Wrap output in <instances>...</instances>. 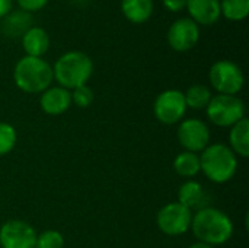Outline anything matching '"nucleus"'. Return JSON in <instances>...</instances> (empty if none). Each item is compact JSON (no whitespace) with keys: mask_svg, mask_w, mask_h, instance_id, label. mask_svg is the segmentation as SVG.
Segmentation results:
<instances>
[{"mask_svg":"<svg viewBox=\"0 0 249 248\" xmlns=\"http://www.w3.org/2000/svg\"><path fill=\"white\" fill-rule=\"evenodd\" d=\"M18 134L12 124L0 121V156L10 153L16 146Z\"/></svg>","mask_w":249,"mask_h":248,"instance_id":"22","label":"nucleus"},{"mask_svg":"<svg viewBox=\"0 0 249 248\" xmlns=\"http://www.w3.org/2000/svg\"><path fill=\"white\" fill-rule=\"evenodd\" d=\"M185 7L197 25H213L220 18V0H187Z\"/></svg>","mask_w":249,"mask_h":248,"instance_id":"13","label":"nucleus"},{"mask_svg":"<svg viewBox=\"0 0 249 248\" xmlns=\"http://www.w3.org/2000/svg\"><path fill=\"white\" fill-rule=\"evenodd\" d=\"M50 44V35L41 26H31L22 35V47L29 57H42L48 51Z\"/></svg>","mask_w":249,"mask_h":248,"instance_id":"14","label":"nucleus"},{"mask_svg":"<svg viewBox=\"0 0 249 248\" xmlns=\"http://www.w3.org/2000/svg\"><path fill=\"white\" fill-rule=\"evenodd\" d=\"M1 31L7 37H22L32 26V16L28 12H10L1 19Z\"/></svg>","mask_w":249,"mask_h":248,"instance_id":"15","label":"nucleus"},{"mask_svg":"<svg viewBox=\"0 0 249 248\" xmlns=\"http://www.w3.org/2000/svg\"><path fill=\"white\" fill-rule=\"evenodd\" d=\"M209 79L214 91L220 95H236L242 91L245 83L242 69L231 60L216 61L210 67Z\"/></svg>","mask_w":249,"mask_h":248,"instance_id":"6","label":"nucleus"},{"mask_svg":"<svg viewBox=\"0 0 249 248\" xmlns=\"http://www.w3.org/2000/svg\"><path fill=\"white\" fill-rule=\"evenodd\" d=\"M124 16L133 23H144L153 13V0H121Z\"/></svg>","mask_w":249,"mask_h":248,"instance_id":"17","label":"nucleus"},{"mask_svg":"<svg viewBox=\"0 0 249 248\" xmlns=\"http://www.w3.org/2000/svg\"><path fill=\"white\" fill-rule=\"evenodd\" d=\"M20 10L23 12H36V10H41L42 7H45V4L48 3V0H16Z\"/></svg>","mask_w":249,"mask_h":248,"instance_id":"25","label":"nucleus"},{"mask_svg":"<svg viewBox=\"0 0 249 248\" xmlns=\"http://www.w3.org/2000/svg\"><path fill=\"white\" fill-rule=\"evenodd\" d=\"M212 96H213L212 91L206 85H200V83L190 86L184 94L187 108H193V110H206Z\"/></svg>","mask_w":249,"mask_h":248,"instance_id":"20","label":"nucleus"},{"mask_svg":"<svg viewBox=\"0 0 249 248\" xmlns=\"http://www.w3.org/2000/svg\"><path fill=\"white\" fill-rule=\"evenodd\" d=\"M36 231L32 225L20 219H12L0 228L1 248H35Z\"/></svg>","mask_w":249,"mask_h":248,"instance_id":"10","label":"nucleus"},{"mask_svg":"<svg viewBox=\"0 0 249 248\" xmlns=\"http://www.w3.org/2000/svg\"><path fill=\"white\" fill-rule=\"evenodd\" d=\"M13 1L12 0H0V19H3L7 13L12 12Z\"/></svg>","mask_w":249,"mask_h":248,"instance_id":"27","label":"nucleus"},{"mask_svg":"<svg viewBox=\"0 0 249 248\" xmlns=\"http://www.w3.org/2000/svg\"><path fill=\"white\" fill-rule=\"evenodd\" d=\"M200 39V28L190 18L175 20L168 31V42L175 51L184 53L196 47Z\"/></svg>","mask_w":249,"mask_h":248,"instance_id":"11","label":"nucleus"},{"mask_svg":"<svg viewBox=\"0 0 249 248\" xmlns=\"http://www.w3.org/2000/svg\"><path fill=\"white\" fill-rule=\"evenodd\" d=\"M64 247V238L61 232L55 229H47L36 235V244L35 248H63Z\"/></svg>","mask_w":249,"mask_h":248,"instance_id":"23","label":"nucleus"},{"mask_svg":"<svg viewBox=\"0 0 249 248\" xmlns=\"http://www.w3.org/2000/svg\"><path fill=\"white\" fill-rule=\"evenodd\" d=\"M177 136L179 145L193 153H200L210 145V130L207 124L198 118L182 120L179 123Z\"/></svg>","mask_w":249,"mask_h":248,"instance_id":"9","label":"nucleus"},{"mask_svg":"<svg viewBox=\"0 0 249 248\" xmlns=\"http://www.w3.org/2000/svg\"><path fill=\"white\" fill-rule=\"evenodd\" d=\"M249 13V0H220V15L232 22L244 20Z\"/></svg>","mask_w":249,"mask_h":248,"instance_id":"21","label":"nucleus"},{"mask_svg":"<svg viewBox=\"0 0 249 248\" xmlns=\"http://www.w3.org/2000/svg\"><path fill=\"white\" fill-rule=\"evenodd\" d=\"M93 73V63L83 51H67L53 66L54 79L61 88L74 89L86 85Z\"/></svg>","mask_w":249,"mask_h":248,"instance_id":"4","label":"nucleus"},{"mask_svg":"<svg viewBox=\"0 0 249 248\" xmlns=\"http://www.w3.org/2000/svg\"><path fill=\"white\" fill-rule=\"evenodd\" d=\"M207 118L217 127H232L245 118V104L236 95H214L207 108Z\"/></svg>","mask_w":249,"mask_h":248,"instance_id":"5","label":"nucleus"},{"mask_svg":"<svg viewBox=\"0 0 249 248\" xmlns=\"http://www.w3.org/2000/svg\"><path fill=\"white\" fill-rule=\"evenodd\" d=\"M155 117L163 124H177L181 123L185 113L187 104L184 98V92L178 89H166L158 95L153 104Z\"/></svg>","mask_w":249,"mask_h":248,"instance_id":"8","label":"nucleus"},{"mask_svg":"<svg viewBox=\"0 0 249 248\" xmlns=\"http://www.w3.org/2000/svg\"><path fill=\"white\" fill-rule=\"evenodd\" d=\"M163 6L171 12H181L187 6V0H162Z\"/></svg>","mask_w":249,"mask_h":248,"instance_id":"26","label":"nucleus"},{"mask_svg":"<svg viewBox=\"0 0 249 248\" xmlns=\"http://www.w3.org/2000/svg\"><path fill=\"white\" fill-rule=\"evenodd\" d=\"M188 248H214V247H210V246H207V244H203V243H196V244L190 246Z\"/></svg>","mask_w":249,"mask_h":248,"instance_id":"28","label":"nucleus"},{"mask_svg":"<svg viewBox=\"0 0 249 248\" xmlns=\"http://www.w3.org/2000/svg\"><path fill=\"white\" fill-rule=\"evenodd\" d=\"M231 149L236 156H249V120L245 117L231 127L229 133Z\"/></svg>","mask_w":249,"mask_h":248,"instance_id":"16","label":"nucleus"},{"mask_svg":"<svg viewBox=\"0 0 249 248\" xmlns=\"http://www.w3.org/2000/svg\"><path fill=\"white\" fill-rule=\"evenodd\" d=\"M39 105L48 115H60L66 113L71 105V94L61 86H50L41 94Z\"/></svg>","mask_w":249,"mask_h":248,"instance_id":"12","label":"nucleus"},{"mask_svg":"<svg viewBox=\"0 0 249 248\" xmlns=\"http://www.w3.org/2000/svg\"><path fill=\"white\" fill-rule=\"evenodd\" d=\"M191 210L179 202L165 205L156 215V224L159 229L169 237L184 235L191 228Z\"/></svg>","mask_w":249,"mask_h":248,"instance_id":"7","label":"nucleus"},{"mask_svg":"<svg viewBox=\"0 0 249 248\" xmlns=\"http://www.w3.org/2000/svg\"><path fill=\"white\" fill-rule=\"evenodd\" d=\"M200 171L216 184L228 183L238 171V156L225 143L209 145L200 155Z\"/></svg>","mask_w":249,"mask_h":248,"instance_id":"3","label":"nucleus"},{"mask_svg":"<svg viewBox=\"0 0 249 248\" xmlns=\"http://www.w3.org/2000/svg\"><path fill=\"white\" fill-rule=\"evenodd\" d=\"M206 199V191L203 189V186L198 181L194 180H188L185 181L178 191V202L181 205H184L185 208H188L190 210L198 208L201 209V205Z\"/></svg>","mask_w":249,"mask_h":248,"instance_id":"18","label":"nucleus"},{"mask_svg":"<svg viewBox=\"0 0 249 248\" xmlns=\"http://www.w3.org/2000/svg\"><path fill=\"white\" fill-rule=\"evenodd\" d=\"M71 94V104H74L79 108H88L93 99H95V94L92 91V88H89L88 85H82L79 88H74Z\"/></svg>","mask_w":249,"mask_h":248,"instance_id":"24","label":"nucleus"},{"mask_svg":"<svg viewBox=\"0 0 249 248\" xmlns=\"http://www.w3.org/2000/svg\"><path fill=\"white\" fill-rule=\"evenodd\" d=\"M191 229L198 243L210 247L222 246L233 235L232 219L223 210L210 206L197 210L191 221Z\"/></svg>","mask_w":249,"mask_h":248,"instance_id":"1","label":"nucleus"},{"mask_svg":"<svg viewBox=\"0 0 249 248\" xmlns=\"http://www.w3.org/2000/svg\"><path fill=\"white\" fill-rule=\"evenodd\" d=\"M54 79L53 67L42 57H22L13 70L16 86L25 94H42Z\"/></svg>","mask_w":249,"mask_h":248,"instance_id":"2","label":"nucleus"},{"mask_svg":"<svg viewBox=\"0 0 249 248\" xmlns=\"http://www.w3.org/2000/svg\"><path fill=\"white\" fill-rule=\"evenodd\" d=\"M174 170L179 177L193 178L200 172V155L184 151L174 159Z\"/></svg>","mask_w":249,"mask_h":248,"instance_id":"19","label":"nucleus"}]
</instances>
